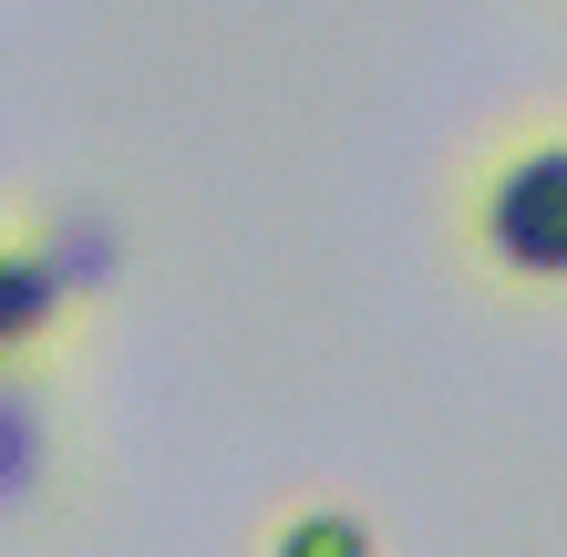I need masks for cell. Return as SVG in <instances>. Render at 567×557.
Returning a JSON list of instances; mask_svg holds the SVG:
<instances>
[{
	"instance_id": "7a4b0ae2",
	"label": "cell",
	"mask_w": 567,
	"mask_h": 557,
	"mask_svg": "<svg viewBox=\"0 0 567 557\" xmlns=\"http://www.w3.org/2000/svg\"><path fill=\"white\" fill-rule=\"evenodd\" d=\"M83 331V300L62 279V248L42 227H0V372H52Z\"/></svg>"
},
{
	"instance_id": "277c9868",
	"label": "cell",
	"mask_w": 567,
	"mask_h": 557,
	"mask_svg": "<svg viewBox=\"0 0 567 557\" xmlns=\"http://www.w3.org/2000/svg\"><path fill=\"white\" fill-rule=\"evenodd\" d=\"M547 11H557V21H567V0H547Z\"/></svg>"
},
{
	"instance_id": "3957f363",
	"label": "cell",
	"mask_w": 567,
	"mask_h": 557,
	"mask_svg": "<svg viewBox=\"0 0 567 557\" xmlns=\"http://www.w3.org/2000/svg\"><path fill=\"white\" fill-rule=\"evenodd\" d=\"M258 547H269V557H372V547H382V527H372L351 496L310 485V496H289L269 527H258Z\"/></svg>"
},
{
	"instance_id": "6da1fadb",
	"label": "cell",
	"mask_w": 567,
	"mask_h": 557,
	"mask_svg": "<svg viewBox=\"0 0 567 557\" xmlns=\"http://www.w3.org/2000/svg\"><path fill=\"white\" fill-rule=\"evenodd\" d=\"M444 258L506 310H567V104H526L454 155Z\"/></svg>"
}]
</instances>
